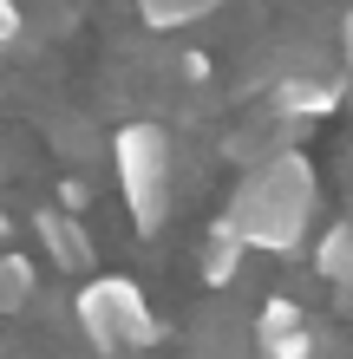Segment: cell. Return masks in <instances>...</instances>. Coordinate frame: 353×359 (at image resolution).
Segmentation results:
<instances>
[{
  "mask_svg": "<svg viewBox=\"0 0 353 359\" xmlns=\"http://www.w3.org/2000/svg\"><path fill=\"white\" fill-rule=\"evenodd\" d=\"M229 222L248 248H268V255H295L307 222H314V163L295 151L262 157L255 170L236 183L229 196Z\"/></svg>",
  "mask_w": 353,
  "mask_h": 359,
  "instance_id": "obj_1",
  "label": "cell"
},
{
  "mask_svg": "<svg viewBox=\"0 0 353 359\" xmlns=\"http://www.w3.org/2000/svg\"><path fill=\"white\" fill-rule=\"evenodd\" d=\"M112 163H118V189H124V209L144 236H157L171 222V196H177V157H171V137L164 124H118L112 131Z\"/></svg>",
  "mask_w": 353,
  "mask_h": 359,
  "instance_id": "obj_2",
  "label": "cell"
},
{
  "mask_svg": "<svg viewBox=\"0 0 353 359\" xmlns=\"http://www.w3.org/2000/svg\"><path fill=\"white\" fill-rule=\"evenodd\" d=\"M79 327H86V340L118 359V353H144L164 340L151 301H144V287L131 274H92L86 287H79Z\"/></svg>",
  "mask_w": 353,
  "mask_h": 359,
  "instance_id": "obj_3",
  "label": "cell"
},
{
  "mask_svg": "<svg viewBox=\"0 0 353 359\" xmlns=\"http://www.w3.org/2000/svg\"><path fill=\"white\" fill-rule=\"evenodd\" d=\"M340 98H347V86H340V72H281L275 79V118L281 124H307V118H327V111H340Z\"/></svg>",
  "mask_w": 353,
  "mask_h": 359,
  "instance_id": "obj_4",
  "label": "cell"
},
{
  "mask_svg": "<svg viewBox=\"0 0 353 359\" xmlns=\"http://www.w3.org/2000/svg\"><path fill=\"white\" fill-rule=\"evenodd\" d=\"M33 236L53 255L59 274H92L98 255H92V236H86V222H79V209H39V216H33Z\"/></svg>",
  "mask_w": 353,
  "mask_h": 359,
  "instance_id": "obj_5",
  "label": "cell"
},
{
  "mask_svg": "<svg viewBox=\"0 0 353 359\" xmlns=\"http://www.w3.org/2000/svg\"><path fill=\"white\" fill-rule=\"evenodd\" d=\"M255 353L262 359H314V327L295 301H268L255 313Z\"/></svg>",
  "mask_w": 353,
  "mask_h": 359,
  "instance_id": "obj_6",
  "label": "cell"
},
{
  "mask_svg": "<svg viewBox=\"0 0 353 359\" xmlns=\"http://www.w3.org/2000/svg\"><path fill=\"white\" fill-rule=\"evenodd\" d=\"M242 255H248V242L236 236V222L229 216L210 222V236H203V281H210V287H229L236 268H242Z\"/></svg>",
  "mask_w": 353,
  "mask_h": 359,
  "instance_id": "obj_7",
  "label": "cell"
},
{
  "mask_svg": "<svg viewBox=\"0 0 353 359\" xmlns=\"http://www.w3.org/2000/svg\"><path fill=\"white\" fill-rule=\"evenodd\" d=\"M33 287H39V268L20 255V248L0 242V313H20V307L33 301Z\"/></svg>",
  "mask_w": 353,
  "mask_h": 359,
  "instance_id": "obj_8",
  "label": "cell"
},
{
  "mask_svg": "<svg viewBox=\"0 0 353 359\" xmlns=\"http://www.w3.org/2000/svg\"><path fill=\"white\" fill-rule=\"evenodd\" d=\"M314 262H321V274L334 281L347 301H353V222H334L321 236V248H314Z\"/></svg>",
  "mask_w": 353,
  "mask_h": 359,
  "instance_id": "obj_9",
  "label": "cell"
},
{
  "mask_svg": "<svg viewBox=\"0 0 353 359\" xmlns=\"http://www.w3.org/2000/svg\"><path fill=\"white\" fill-rule=\"evenodd\" d=\"M138 13L151 20L157 33H177V27H190V20H210L216 0H138Z\"/></svg>",
  "mask_w": 353,
  "mask_h": 359,
  "instance_id": "obj_10",
  "label": "cell"
},
{
  "mask_svg": "<svg viewBox=\"0 0 353 359\" xmlns=\"http://www.w3.org/2000/svg\"><path fill=\"white\" fill-rule=\"evenodd\" d=\"M59 203H66V209H86V203H92V189L66 177V183H59Z\"/></svg>",
  "mask_w": 353,
  "mask_h": 359,
  "instance_id": "obj_11",
  "label": "cell"
},
{
  "mask_svg": "<svg viewBox=\"0 0 353 359\" xmlns=\"http://www.w3.org/2000/svg\"><path fill=\"white\" fill-rule=\"evenodd\" d=\"M340 66H347V72H353V13H347V20H340Z\"/></svg>",
  "mask_w": 353,
  "mask_h": 359,
  "instance_id": "obj_12",
  "label": "cell"
},
{
  "mask_svg": "<svg viewBox=\"0 0 353 359\" xmlns=\"http://www.w3.org/2000/svg\"><path fill=\"white\" fill-rule=\"evenodd\" d=\"M7 229H13V222H7V209H0V242H7Z\"/></svg>",
  "mask_w": 353,
  "mask_h": 359,
  "instance_id": "obj_13",
  "label": "cell"
}]
</instances>
